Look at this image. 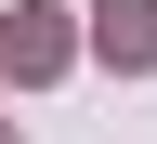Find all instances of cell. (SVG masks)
I'll list each match as a JSON object with an SVG mask.
<instances>
[{"label":"cell","instance_id":"obj_2","mask_svg":"<svg viewBox=\"0 0 157 144\" xmlns=\"http://www.w3.org/2000/svg\"><path fill=\"white\" fill-rule=\"evenodd\" d=\"M0 66L13 79H52L66 66V26H52V13H13V26H0Z\"/></svg>","mask_w":157,"mask_h":144},{"label":"cell","instance_id":"obj_3","mask_svg":"<svg viewBox=\"0 0 157 144\" xmlns=\"http://www.w3.org/2000/svg\"><path fill=\"white\" fill-rule=\"evenodd\" d=\"M0 144H13V131H0Z\"/></svg>","mask_w":157,"mask_h":144},{"label":"cell","instance_id":"obj_1","mask_svg":"<svg viewBox=\"0 0 157 144\" xmlns=\"http://www.w3.org/2000/svg\"><path fill=\"white\" fill-rule=\"evenodd\" d=\"M92 53L144 79V66H157V0H105V13H92Z\"/></svg>","mask_w":157,"mask_h":144}]
</instances>
